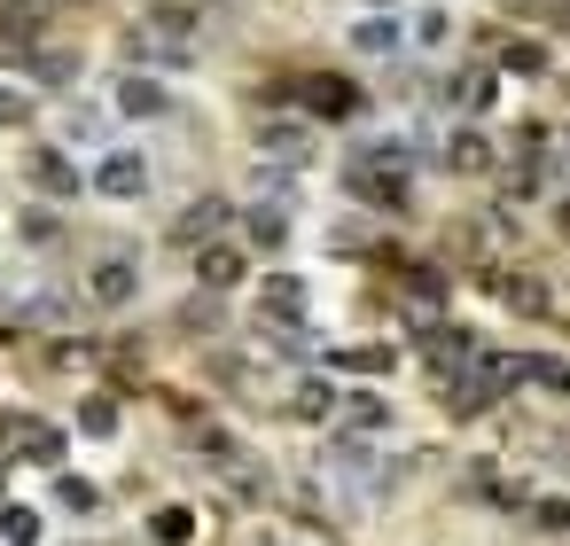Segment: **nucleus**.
<instances>
[{
  "label": "nucleus",
  "mask_w": 570,
  "mask_h": 546,
  "mask_svg": "<svg viewBox=\"0 0 570 546\" xmlns=\"http://www.w3.org/2000/svg\"><path fill=\"white\" fill-rule=\"evenodd\" d=\"M196 281H204V289H235V281H250V250L227 242V235L204 242V250H196Z\"/></svg>",
  "instance_id": "obj_1"
},
{
  "label": "nucleus",
  "mask_w": 570,
  "mask_h": 546,
  "mask_svg": "<svg viewBox=\"0 0 570 546\" xmlns=\"http://www.w3.org/2000/svg\"><path fill=\"white\" fill-rule=\"evenodd\" d=\"M297 102H305L313 118H352L360 87H352V79H336V71H313V79H297Z\"/></svg>",
  "instance_id": "obj_2"
},
{
  "label": "nucleus",
  "mask_w": 570,
  "mask_h": 546,
  "mask_svg": "<svg viewBox=\"0 0 570 546\" xmlns=\"http://www.w3.org/2000/svg\"><path fill=\"white\" fill-rule=\"evenodd\" d=\"M95 188H102L110 203H134V196L149 188V165H141V157H102V165H95Z\"/></svg>",
  "instance_id": "obj_3"
},
{
  "label": "nucleus",
  "mask_w": 570,
  "mask_h": 546,
  "mask_svg": "<svg viewBox=\"0 0 570 546\" xmlns=\"http://www.w3.org/2000/svg\"><path fill=\"white\" fill-rule=\"evenodd\" d=\"M0 429H9V437H17V453H24V460H63V429H48V421H32V414H9V421H0Z\"/></svg>",
  "instance_id": "obj_4"
},
{
  "label": "nucleus",
  "mask_w": 570,
  "mask_h": 546,
  "mask_svg": "<svg viewBox=\"0 0 570 546\" xmlns=\"http://www.w3.org/2000/svg\"><path fill=\"white\" fill-rule=\"evenodd\" d=\"M32 188H40V196H56V203H71V196H79V172H71V157H56V149H32Z\"/></svg>",
  "instance_id": "obj_5"
},
{
  "label": "nucleus",
  "mask_w": 570,
  "mask_h": 546,
  "mask_svg": "<svg viewBox=\"0 0 570 546\" xmlns=\"http://www.w3.org/2000/svg\"><path fill=\"white\" fill-rule=\"evenodd\" d=\"M227 227V196H204V203H188L180 219H173V242H204V235H219Z\"/></svg>",
  "instance_id": "obj_6"
},
{
  "label": "nucleus",
  "mask_w": 570,
  "mask_h": 546,
  "mask_svg": "<svg viewBox=\"0 0 570 546\" xmlns=\"http://www.w3.org/2000/svg\"><path fill=\"white\" fill-rule=\"evenodd\" d=\"M118 110H126V118H157V110H165V87L141 79V71H126V79H118Z\"/></svg>",
  "instance_id": "obj_7"
},
{
  "label": "nucleus",
  "mask_w": 570,
  "mask_h": 546,
  "mask_svg": "<svg viewBox=\"0 0 570 546\" xmlns=\"http://www.w3.org/2000/svg\"><path fill=\"white\" fill-rule=\"evenodd\" d=\"M134 289H141V274H134L126 258H102V266H95V305H126Z\"/></svg>",
  "instance_id": "obj_8"
},
{
  "label": "nucleus",
  "mask_w": 570,
  "mask_h": 546,
  "mask_svg": "<svg viewBox=\"0 0 570 546\" xmlns=\"http://www.w3.org/2000/svg\"><path fill=\"white\" fill-rule=\"evenodd\" d=\"M500 71H515V79H539V71H547V48H539V40H508V48H500Z\"/></svg>",
  "instance_id": "obj_9"
},
{
  "label": "nucleus",
  "mask_w": 570,
  "mask_h": 546,
  "mask_svg": "<svg viewBox=\"0 0 570 546\" xmlns=\"http://www.w3.org/2000/svg\"><path fill=\"white\" fill-rule=\"evenodd\" d=\"M243 235H250L258 250H282V242H289V219H282V211H250V219H243Z\"/></svg>",
  "instance_id": "obj_10"
},
{
  "label": "nucleus",
  "mask_w": 570,
  "mask_h": 546,
  "mask_svg": "<svg viewBox=\"0 0 570 546\" xmlns=\"http://www.w3.org/2000/svg\"><path fill=\"white\" fill-rule=\"evenodd\" d=\"M445 157H453V172H484V165H492V141H484V133H461Z\"/></svg>",
  "instance_id": "obj_11"
},
{
  "label": "nucleus",
  "mask_w": 570,
  "mask_h": 546,
  "mask_svg": "<svg viewBox=\"0 0 570 546\" xmlns=\"http://www.w3.org/2000/svg\"><path fill=\"white\" fill-rule=\"evenodd\" d=\"M258 305H266V312H297V305H305V281H289V274H274V281L258 289Z\"/></svg>",
  "instance_id": "obj_12"
},
{
  "label": "nucleus",
  "mask_w": 570,
  "mask_h": 546,
  "mask_svg": "<svg viewBox=\"0 0 570 546\" xmlns=\"http://www.w3.org/2000/svg\"><path fill=\"white\" fill-rule=\"evenodd\" d=\"M149 24H157V32H188V24H196V9H180V0H165V9H149Z\"/></svg>",
  "instance_id": "obj_13"
},
{
  "label": "nucleus",
  "mask_w": 570,
  "mask_h": 546,
  "mask_svg": "<svg viewBox=\"0 0 570 546\" xmlns=\"http://www.w3.org/2000/svg\"><path fill=\"white\" fill-rule=\"evenodd\" d=\"M344 367H360V375H383V367H391V351H383V344H360V351H344Z\"/></svg>",
  "instance_id": "obj_14"
},
{
  "label": "nucleus",
  "mask_w": 570,
  "mask_h": 546,
  "mask_svg": "<svg viewBox=\"0 0 570 546\" xmlns=\"http://www.w3.org/2000/svg\"><path fill=\"white\" fill-rule=\"evenodd\" d=\"M0 530H9V538H17V546H32V538H40V523H32V515H24V507H9V515H0Z\"/></svg>",
  "instance_id": "obj_15"
},
{
  "label": "nucleus",
  "mask_w": 570,
  "mask_h": 546,
  "mask_svg": "<svg viewBox=\"0 0 570 546\" xmlns=\"http://www.w3.org/2000/svg\"><path fill=\"white\" fill-rule=\"evenodd\" d=\"M258 141H266V149H289V157H297V149H305V126H266Z\"/></svg>",
  "instance_id": "obj_16"
},
{
  "label": "nucleus",
  "mask_w": 570,
  "mask_h": 546,
  "mask_svg": "<svg viewBox=\"0 0 570 546\" xmlns=\"http://www.w3.org/2000/svg\"><path fill=\"white\" fill-rule=\"evenodd\" d=\"M79 421H87V429H118V406H110V398H87Z\"/></svg>",
  "instance_id": "obj_17"
},
{
  "label": "nucleus",
  "mask_w": 570,
  "mask_h": 546,
  "mask_svg": "<svg viewBox=\"0 0 570 546\" xmlns=\"http://www.w3.org/2000/svg\"><path fill=\"white\" fill-rule=\"evenodd\" d=\"M0 126H32V102L24 95H0Z\"/></svg>",
  "instance_id": "obj_18"
},
{
  "label": "nucleus",
  "mask_w": 570,
  "mask_h": 546,
  "mask_svg": "<svg viewBox=\"0 0 570 546\" xmlns=\"http://www.w3.org/2000/svg\"><path fill=\"white\" fill-rule=\"evenodd\" d=\"M352 40H360V48H391V40H399V32H391V24H383V17H375V24H360V32H352Z\"/></svg>",
  "instance_id": "obj_19"
},
{
  "label": "nucleus",
  "mask_w": 570,
  "mask_h": 546,
  "mask_svg": "<svg viewBox=\"0 0 570 546\" xmlns=\"http://www.w3.org/2000/svg\"><path fill=\"white\" fill-rule=\"evenodd\" d=\"M289 406H297V414H328V390H321V383H305V390H297Z\"/></svg>",
  "instance_id": "obj_20"
},
{
  "label": "nucleus",
  "mask_w": 570,
  "mask_h": 546,
  "mask_svg": "<svg viewBox=\"0 0 570 546\" xmlns=\"http://www.w3.org/2000/svg\"><path fill=\"white\" fill-rule=\"evenodd\" d=\"M539 523H554V530H570V499H547V507H539Z\"/></svg>",
  "instance_id": "obj_21"
},
{
  "label": "nucleus",
  "mask_w": 570,
  "mask_h": 546,
  "mask_svg": "<svg viewBox=\"0 0 570 546\" xmlns=\"http://www.w3.org/2000/svg\"><path fill=\"white\" fill-rule=\"evenodd\" d=\"M562 235H570V203H562Z\"/></svg>",
  "instance_id": "obj_22"
},
{
  "label": "nucleus",
  "mask_w": 570,
  "mask_h": 546,
  "mask_svg": "<svg viewBox=\"0 0 570 546\" xmlns=\"http://www.w3.org/2000/svg\"><path fill=\"white\" fill-rule=\"evenodd\" d=\"M375 9H383V0H375Z\"/></svg>",
  "instance_id": "obj_23"
}]
</instances>
